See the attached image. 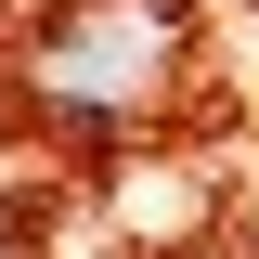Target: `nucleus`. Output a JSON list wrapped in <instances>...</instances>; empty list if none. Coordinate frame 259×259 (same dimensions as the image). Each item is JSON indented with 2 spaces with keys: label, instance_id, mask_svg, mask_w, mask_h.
<instances>
[{
  "label": "nucleus",
  "instance_id": "nucleus-1",
  "mask_svg": "<svg viewBox=\"0 0 259 259\" xmlns=\"http://www.w3.org/2000/svg\"><path fill=\"white\" fill-rule=\"evenodd\" d=\"M168 0H78L52 39H39V104L52 117H130V104L168 78Z\"/></svg>",
  "mask_w": 259,
  "mask_h": 259
}]
</instances>
